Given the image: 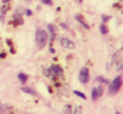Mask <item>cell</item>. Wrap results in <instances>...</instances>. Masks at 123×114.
I'll return each instance as SVG.
<instances>
[{"mask_svg":"<svg viewBox=\"0 0 123 114\" xmlns=\"http://www.w3.org/2000/svg\"><path fill=\"white\" fill-rule=\"evenodd\" d=\"M121 85H122V80H121V76H117L116 78L114 79L112 82L111 83L109 86V93L111 95H115L116 94L119 90L121 89Z\"/></svg>","mask_w":123,"mask_h":114,"instance_id":"6da1fadb","label":"cell"},{"mask_svg":"<svg viewBox=\"0 0 123 114\" xmlns=\"http://www.w3.org/2000/svg\"><path fill=\"white\" fill-rule=\"evenodd\" d=\"M47 39H48V35L46 33V31H45L44 30H39V31H37L36 35V41L37 42V44L39 45L40 47H43L46 45Z\"/></svg>","mask_w":123,"mask_h":114,"instance_id":"7a4b0ae2","label":"cell"},{"mask_svg":"<svg viewBox=\"0 0 123 114\" xmlns=\"http://www.w3.org/2000/svg\"><path fill=\"white\" fill-rule=\"evenodd\" d=\"M63 74V70L58 65H51L47 69V76H56L62 75Z\"/></svg>","mask_w":123,"mask_h":114,"instance_id":"3957f363","label":"cell"},{"mask_svg":"<svg viewBox=\"0 0 123 114\" xmlns=\"http://www.w3.org/2000/svg\"><path fill=\"white\" fill-rule=\"evenodd\" d=\"M79 80L81 83L85 84L89 81V68L84 67L82 69L80 70V73L79 75Z\"/></svg>","mask_w":123,"mask_h":114,"instance_id":"277c9868","label":"cell"},{"mask_svg":"<svg viewBox=\"0 0 123 114\" xmlns=\"http://www.w3.org/2000/svg\"><path fill=\"white\" fill-rule=\"evenodd\" d=\"M60 44L64 48H67V49H74L75 48V44L72 41H70L68 38H62L60 40Z\"/></svg>","mask_w":123,"mask_h":114,"instance_id":"5b68a950","label":"cell"},{"mask_svg":"<svg viewBox=\"0 0 123 114\" xmlns=\"http://www.w3.org/2000/svg\"><path fill=\"white\" fill-rule=\"evenodd\" d=\"M9 9V8L6 7V6H4V7L0 8V20L1 21H4V17H5V14H6V11Z\"/></svg>","mask_w":123,"mask_h":114,"instance_id":"8992f818","label":"cell"},{"mask_svg":"<svg viewBox=\"0 0 123 114\" xmlns=\"http://www.w3.org/2000/svg\"><path fill=\"white\" fill-rule=\"evenodd\" d=\"M75 19L79 21V22L80 23L81 25H82L83 27H84L85 29H87V30H89V26L87 24V23L85 22V21L84 20L82 19V17H80L79 15H76V16H75Z\"/></svg>","mask_w":123,"mask_h":114,"instance_id":"52a82bcc","label":"cell"},{"mask_svg":"<svg viewBox=\"0 0 123 114\" xmlns=\"http://www.w3.org/2000/svg\"><path fill=\"white\" fill-rule=\"evenodd\" d=\"M21 90H22L23 92H25V93L29 94V95H36V91H35L33 89L30 88V87H22V88H21Z\"/></svg>","mask_w":123,"mask_h":114,"instance_id":"ba28073f","label":"cell"},{"mask_svg":"<svg viewBox=\"0 0 123 114\" xmlns=\"http://www.w3.org/2000/svg\"><path fill=\"white\" fill-rule=\"evenodd\" d=\"M18 79H19V81H20L21 83L25 84L28 80V75L24 73H19V74H18Z\"/></svg>","mask_w":123,"mask_h":114,"instance_id":"9c48e42d","label":"cell"},{"mask_svg":"<svg viewBox=\"0 0 123 114\" xmlns=\"http://www.w3.org/2000/svg\"><path fill=\"white\" fill-rule=\"evenodd\" d=\"M95 80L96 81H98V82H99V83H103V84H109V80H107V79H105V78H104L103 76H98L97 78L95 79Z\"/></svg>","mask_w":123,"mask_h":114,"instance_id":"30bf717a","label":"cell"},{"mask_svg":"<svg viewBox=\"0 0 123 114\" xmlns=\"http://www.w3.org/2000/svg\"><path fill=\"white\" fill-rule=\"evenodd\" d=\"M47 29L49 31V32L51 33V35H55V32H56V26L52 24H49L47 26Z\"/></svg>","mask_w":123,"mask_h":114,"instance_id":"8fae6325","label":"cell"},{"mask_svg":"<svg viewBox=\"0 0 123 114\" xmlns=\"http://www.w3.org/2000/svg\"><path fill=\"white\" fill-rule=\"evenodd\" d=\"M99 30H100L101 34H103V35H105V34H107V33L109 32V30H108L107 26H105V25H103V24L100 26V27H99Z\"/></svg>","mask_w":123,"mask_h":114,"instance_id":"7c38bea8","label":"cell"},{"mask_svg":"<svg viewBox=\"0 0 123 114\" xmlns=\"http://www.w3.org/2000/svg\"><path fill=\"white\" fill-rule=\"evenodd\" d=\"M74 93L76 95H78V96H79L80 98L84 99V100H86L87 99V97H86V95H84V93H82L81 91H79V90H74Z\"/></svg>","mask_w":123,"mask_h":114,"instance_id":"4fadbf2b","label":"cell"},{"mask_svg":"<svg viewBox=\"0 0 123 114\" xmlns=\"http://www.w3.org/2000/svg\"><path fill=\"white\" fill-rule=\"evenodd\" d=\"M98 97H99V95H98L97 89L94 88L92 90V99H93V101H96Z\"/></svg>","mask_w":123,"mask_h":114,"instance_id":"5bb4252c","label":"cell"},{"mask_svg":"<svg viewBox=\"0 0 123 114\" xmlns=\"http://www.w3.org/2000/svg\"><path fill=\"white\" fill-rule=\"evenodd\" d=\"M74 114H82V107H81V106H77L75 107Z\"/></svg>","mask_w":123,"mask_h":114,"instance_id":"9a60e30c","label":"cell"},{"mask_svg":"<svg viewBox=\"0 0 123 114\" xmlns=\"http://www.w3.org/2000/svg\"><path fill=\"white\" fill-rule=\"evenodd\" d=\"M103 91H104V89H103L102 85H99V87L97 88V92H98V95L101 96L103 95Z\"/></svg>","mask_w":123,"mask_h":114,"instance_id":"2e32d148","label":"cell"},{"mask_svg":"<svg viewBox=\"0 0 123 114\" xmlns=\"http://www.w3.org/2000/svg\"><path fill=\"white\" fill-rule=\"evenodd\" d=\"M101 18H102V20L103 22H107L108 20H109L110 19H111V16L109 15H105V14H102V16H101Z\"/></svg>","mask_w":123,"mask_h":114,"instance_id":"e0dca14e","label":"cell"},{"mask_svg":"<svg viewBox=\"0 0 123 114\" xmlns=\"http://www.w3.org/2000/svg\"><path fill=\"white\" fill-rule=\"evenodd\" d=\"M65 113L66 114H70L71 113V106L70 105H66L65 107Z\"/></svg>","mask_w":123,"mask_h":114,"instance_id":"ac0fdd59","label":"cell"},{"mask_svg":"<svg viewBox=\"0 0 123 114\" xmlns=\"http://www.w3.org/2000/svg\"><path fill=\"white\" fill-rule=\"evenodd\" d=\"M6 109H7V106L6 105L1 106V107H0V114H4L5 112Z\"/></svg>","mask_w":123,"mask_h":114,"instance_id":"d6986e66","label":"cell"},{"mask_svg":"<svg viewBox=\"0 0 123 114\" xmlns=\"http://www.w3.org/2000/svg\"><path fill=\"white\" fill-rule=\"evenodd\" d=\"M41 2L45 4H51V0H41Z\"/></svg>","mask_w":123,"mask_h":114,"instance_id":"ffe728a7","label":"cell"},{"mask_svg":"<svg viewBox=\"0 0 123 114\" xmlns=\"http://www.w3.org/2000/svg\"><path fill=\"white\" fill-rule=\"evenodd\" d=\"M25 12H26V14H27L28 16L32 15V11H31V9H27V10H26Z\"/></svg>","mask_w":123,"mask_h":114,"instance_id":"44dd1931","label":"cell"},{"mask_svg":"<svg viewBox=\"0 0 123 114\" xmlns=\"http://www.w3.org/2000/svg\"><path fill=\"white\" fill-rule=\"evenodd\" d=\"M49 51H50V53H55V52H56V51H55V49H53L52 47L49 48Z\"/></svg>","mask_w":123,"mask_h":114,"instance_id":"7402d4cb","label":"cell"},{"mask_svg":"<svg viewBox=\"0 0 123 114\" xmlns=\"http://www.w3.org/2000/svg\"><path fill=\"white\" fill-rule=\"evenodd\" d=\"M60 26H62V27H63L64 29H68V27H67V26H66L65 24H62V23H61V24H60Z\"/></svg>","mask_w":123,"mask_h":114,"instance_id":"603a6c76","label":"cell"},{"mask_svg":"<svg viewBox=\"0 0 123 114\" xmlns=\"http://www.w3.org/2000/svg\"><path fill=\"white\" fill-rule=\"evenodd\" d=\"M5 57H6L5 53H1V54H0V58H5Z\"/></svg>","mask_w":123,"mask_h":114,"instance_id":"cb8c5ba5","label":"cell"},{"mask_svg":"<svg viewBox=\"0 0 123 114\" xmlns=\"http://www.w3.org/2000/svg\"><path fill=\"white\" fill-rule=\"evenodd\" d=\"M10 0H2V2L4 3V4H6V3H9Z\"/></svg>","mask_w":123,"mask_h":114,"instance_id":"d4e9b609","label":"cell"},{"mask_svg":"<svg viewBox=\"0 0 123 114\" xmlns=\"http://www.w3.org/2000/svg\"><path fill=\"white\" fill-rule=\"evenodd\" d=\"M48 90L50 91V93H51V92H52V90H51V87H48Z\"/></svg>","mask_w":123,"mask_h":114,"instance_id":"484cf974","label":"cell"},{"mask_svg":"<svg viewBox=\"0 0 123 114\" xmlns=\"http://www.w3.org/2000/svg\"><path fill=\"white\" fill-rule=\"evenodd\" d=\"M115 114H121V112H115Z\"/></svg>","mask_w":123,"mask_h":114,"instance_id":"4316f807","label":"cell"},{"mask_svg":"<svg viewBox=\"0 0 123 114\" xmlns=\"http://www.w3.org/2000/svg\"><path fill=\"white\" fill-rule=\"evenodd\" d=\"M79 3H82L83 2V0H79Z\"/></svg>","mask_w":123,"mask_h":114,"instance_id":"83f0119b","label":"cell"}]
</instances>
